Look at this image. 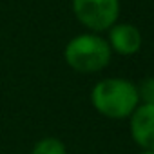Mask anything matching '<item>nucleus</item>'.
Masks as SVG:
<instances>
[{
  "instance_id": "8",
  "label": "nucleus",
  "mask_w": 154,
  "mask_h": 154,
  "mask_svg": "<svg viewBox=\"0 0 154 154\" xmlns=\"http://www.w3.org/2000/svg\"><path fill=\"white\" fill-rule=\"evenodd\" d=\"M141 154H154V150H143Z\"/></svg>"
},
{
  "instance_id": "4",
  "label": "nucleus",
  "mask_w": 154,
  "mask_h": 154,
  "mask_svg": "<svg viewBox=\"0 0 154 154\" xmlns=\"http://www.w3.org/2000/svg\"><path fill=\"white\" fill-rule=\"evenodd\" d=\"M131 134L143 150H154V105H140L131 114Z\"/></svg>"
},
{
  "instance_id": "7",
  "label": "nucleus",
  "mask_w": 154,
  "mask_h": 154,
  "mask_svg": "<svg viewBox=\"0 0 154 154\" xmlns=\"http://www.w3.org/2000/svg\"><path fill=\"white\" fill-rule=\"evenodd\" d=\"M138 89V98L143 102V105H154V78H145L141 84L136 87Z\"/></svg>"
},
{
  "instance_id": "3",
  "label": "nucleus",
  "mask_w": 154,
  "mask_h": 154,
  "mask_svg": "<svg viewBox=\"0 0 154 154\" xmlns=\"http://www.w3.org/2000/svg\"><path fill=\"white\" fill-rule=\"evenodd\" d=\"M72 11L85 27L103 31L114 26L120 15V0H72Z\"/></svg>"
},
{
  "instance_id": "5",
  "label": "nucleus",
  "mask_w": 154,
  "mask_h": 154,
  "mask_svg": "<svg viewBox=\"0 0 154 154\" xmlns=\"http://www.w3.org/2000/svg\"><path fill=\"white\" fill-rule=\"evenodd\" d=\"M109 45H111V49H114L116 53H120L123 56L134 54L141 47V33L138 27H134L131 24H116L111 27Z\"/></svg>"
},
{
  "instance_id": "2",
  "label": "nucleus",
  "mask_w": 154,
  "mask_h": 154,
  "mask_svg": "<svg viewBox=\"0 0 154 154\" xmlns=\"http://www.w3.org/2000/svg\"><path fill=\"white\" fill-rule=\"evenodd\" d=\"M65 62L78 72H98L111 62V45L98 35H78L65 47Z\"/></svg>"
},
{
  "instance_id": "6",
  "label": "nucleus",
  "mask_w": 154,
  "mask_h": 154,
  "mask_svg": "<svg viewBox=\"0 0 154 154\" xmlns=\"http://www.w3.org/2000/svg\"><path fill=\"white\" fill-rule=\"evenodd\" d=\"M31 154H67V152H65V145L60 140H56V138H44L33 147Z\"/></svg>"
},
{
  "instance_id": "1",
  "label": "nucleus",
  "mask_w": 154,
  "mask_h": 154,
  "mask_svg": "<svg viewBox=\"0 0 154 154\" xmlns=\"http://www.w3.org/2000/svg\"><path fill=\"white\" fill-rule=\"evenodd\" d=\"M94 109L107 118H127L140 103L138 89L123 78H105L91 93Z\"/></svg>"
}]
</instances>
